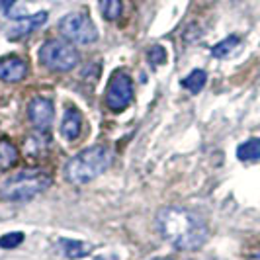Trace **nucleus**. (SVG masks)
<instances>
[{
  "label": "nucleus",
  "instance_id": "nucleus-4",
  "mask_svg": "<svg viewBox=\"0 0 260 260\" xmlns=\"http://www.w3.org/2000/svg\"><path fill=\"white\" fill-rule=\"evenodd\" d=\"M39 61L51 71L65 73L75 69L78 63V53L73 43L61 39H49L39 49Z\"/></svg>",
  "mask_w": 260,
  "mask_h": 260
},
{
  "label": "nucleus",
  "instance_id": "nucleus-21",
  "mask_svg": "<svg viewBox=\"0 0 260 260\" xmlns=\"http://www.w3.org/2000/svg\"><path fill=\"white\" fill-rule=\"evenodd\" d=\"M248 260H260V254H252V256H250Z\"/></svg>",
  "mask_w": 260,
  "mask_h": 260
},
{
  "label": "nucleus",
  "instance_id": "nucleus-8",
  "mask_svg": "<svg viewBox=\"0 0 260 260\" xmlns=\"http://www.w3.org/2000/svg\"><path fill=\"white\" fill-rule=\"evenodd\" d=\"M27 71H29L27 63L16 55H8L0 59V80L4 82H20L26 78Z\"/></svg>",
  "mask_w": 260,
  "mask_h": 260
},
{
  "label": "nucleus",
  "instance_id": "nucleus-1",
  "mask_svg": "<svg viewBox=\"0 0 260 260\" xmlns=\"http://www.w3.org/2000/svg\"><path fill=\"white\" fill-rule=\"evenodd\" d=\"M156 229L178 250H198L208 241V225L190 209L162 208L156 213Z\"/></svg>",
  "mask_w": 260,
  "mask_h": 260
},
{
  "label": "nucleus",
  "instance_id": "nucleus-6",
  "mask_svg": "<svg viewBox=\"0 0 260 260\" xmlns=\"http://www.w3.org/2000/svg\"><path fill=\"white\" fill-rule=\"evenodd\" d=\"M131 100H133V82H131L129 75L125 71H116L108 82L106 106L112 112H121L129 106Z\"/></svg>",
  "mask_w": 260,
  "mask_h": 260
},
{
  "label": "nucleus",
  "instance_id": "nucleus-12",
  "mask_svg": "<svg viewBox=\"0 0 260 260\" xmlns=\"http://www.w3.org/2000/svg\"><path fill=\"white\" fill-rule=\"evenodd\" d=\"M237 158L243 162H252V160H260V139L252 137L245 143L237 147Z\"/></svg>",
  "mask_w": 260,
  "mask_h": 260
},
{
  "label": "nucleus",
  "instance_id": "nucleus-19",
  "mask_svg": "<svg viewBox=\"0 0 260 260\" xmlns=\"http://www.w3.org/2000/svg\"><path fill=\"white\" fill-rule=\"evenodd\" d=\"M147 57H149V63L151 65H162L165 61H167V51H165V47L162 45H155V47H151L149 51H147Z\"/></svg>",
  "mask_w": 260,
  "mask_h": 260
},
{
  "label": "nucleus",
  "instance_id": "nucleus-18",
  "mask_svg": "<svg viewBox=\"0 0 260 260\" xmlns=\"http://www.w3.org/2000/svg\"><path fill=\"white\" fill-rule=\"evenodd\" d=\"M24 243V233L16 231V233H6L0 237V247L2 248H16Z\"/></svg>",
  "mask_w": 260,
  "mask_h": 260
},
{
  "label": "nucleus",
  "instance_id": "nucleus-11",
  "mask_svg": "<svg viewBox=\"0 0 260 260\" xmlns=\"http://www.w3.org/2000/svg\"><path fill=\"white\" fill-rule=\"evenodd\" d=\"M59 245L63 248L67 258H82V256H88L92 252V245L88 243H80V241H71V239H61Z\"/></svg>",
  "mask_w": 260,
  "mask_h": 260
},
{
  "label": "nucleus",
  "instance_id": "nucleus-7",
  "mask_svg": "<svg viewBox=\"0 0 260 260\" xmlns=\"http://www.w3.org/2000/svg\"><path fill=\"white\" fill-rule=\"evenodd\" d=\"M27 117L31 121V125L39 131H45L51 127L53 117H55V110H53V104L47 100V98H34L29 106H27Z\"/></svg>",
  "mask_w": 260,
  "mask_h": 260
},
{
  "label": "nucleus",
  "instance_id": "nucleus-5",
  "mask_svg": "<svg viewBox=\"0 0 260 260\" xmlns=\"http://www.w3.org/2000/svg\"><path fill=\"white\" fill-rule=\"evenodd\" d=\"M59 31L77 45H88L98 39V29L86 12H71L59 22Z\"/></svg>",
  "mask_w": 260,
  "mask_h": 260
},
{
  "label": "nucleus",
  "instance_id": "nucleus-3",
  "mask_svg": "<svg viewBox=\"0 0 260 260\" xmlns=\"http://www.w3.org/2000/svg\"><path fill=\"white\" fill-rule=\"evenodd\" d=\"M51 186V176L41 170H24L0 182V198L8 202H26L45 192Z\"/></svg>",
  "mask_w": 260,
  "mask_h": 260
},
{
  "label": "nucleus",
  "instance_id": "nucleus-22",
  "mask_svg": "<svg viewBox=\"0 0 260 260\" xmlns=\"http://www.w3.org/2000/svg\"><path fill=\"white\" fill-rule=\"evenodd\" d=\"M160 260H169V258H160Z\"/></svg>",
  "mask_w": 260,
  "mask_h": 260
},
{
  "label": "nucleus",
  "instance_id": "nucleus-20",
  "mask_svg": "<svg viewBox=\"0 0 260 260\" xmlns=\"http://www.w3.org/2000/svg\"><path fill=\"white\" fill-rule=\"evenodd\" d=\"M14 4H16V0H0V6H2L4 10H10Z\"/></svg>",
  "mask_w": 260,
  "mask_h": 260
},
{
  "label": "nucleus",
  "instance_id": "nucleus-10",
  "mask_svg": "<svg viewBox=\"0 0 260 260\" xmlns=\"http://www.w3.org/2000/svg\"><path fill=\"white\" fill-rule=\"evenodd\" d=\"M80 112L75 110V108H67L65 110V116H63V121H61V133L63 137L73 141L77 139L78 133H80Z\"/></svg>",
  "mask_w": 260,
  "mask_h": 260
},
{
  "label": "nucleus",
  "instance_id": "nucleus-14",
  "mask_svg": "<svg viewBox=\"0 0 260 260\" xmlns=\"http://www.w3.org/2000/svg\"><path fill=\"white\" fill-rule=\"evenodd\" d=\"M206 82H208V73H206V71H202V69H194V71H192V73L182 80V86L188 92L198 94V92L206 86Z\"/></svg>",
  "mask_w": 260,
  "mask_h": 260
},
{
  "label": "nucleus",
  "instance_id": "nucleus-9",
  "mask_svg": "<svg viewBox=\"0 0 260 260\" xmlns=\"http://www.w3.org/2000/svg\"><path fill=\"white\" fill-rule=\"evenodd\" d=\"M47 22V12H38L34 14V16H29V18H22V20H18L14 27L8 31V38L10 39H20V38H26L29 36L31 31H36L39 26H43Z\"/></svg>",
  "mask_w": 260,
  "mask_h": 260
},
{
  "label": "nucleus",
  "instance_id": "nucleus-13",
  "mask_svg": "<svg viewBox=\"0 0 260 260\" xmlns=\"http://www.w3.org/2000/svg\"><path fill=\"white\" fill-rule=\"evenodd\" d=\"M18 160V149L12 141L8 139H0V172L12 169Z\"/></svg>",
  "mask_w": 260,
  "mask_h": 260
},
{
  "label": "nucleus",
  "instance_id": "nucleus-17",
  "mask_svg": "<svg viewBox=\"0 0 260 260\" xmlns=\"http://www.w3.org/2000/svg\"><path fill=\"white\" fill-rule=\"evenodd\" d=\"M239 36H229V38H225L223 41H219L217 45H213V49H211V55L215 57V59H223V57H227L229 53L233 51L235 47L239 45Z\"/></svg>",
  "mask_w": 260,
  "mask_h": 260
},
{
  "label": "nucleus",
  "instance_id": "nucleus-2",
  "mask_svg": "<svg viewBox=\"0 0 260 260\" xmlns=\"http://www.w3.org/2000/svg\"><path fill=\"white\" fill-rule=\"evenodd\" d=\"M112 165V153L104 145H94L84 151H80L67 162L65 176L71 184H84L96 180L100 174H104Z\"/></svg>",
  "mask_w": 260,
  "mask_h": 260
},
{
  "label": "nucleus",
  "instance_id": "nucleus-23",
  "mask_svg": "<svg viewBox=\"0 0 260 260\" xmlns=\"http://www.w3.org/2000/svg\"><path fill=\"white\" fill-rule=\"evenodd\" d=\"M233 2H237V0H233Z\"/></svg>",
  "mask_w": 260,
  "mask_h": 260
},
{
  "label": "nucleus",
  "instance_id": "nucleus-16",
  "mask_svg": "<svg viewBox=\"0 0 260 260\" xmlns=\"http://www.w3.org/2000/svg\"><path fill=\"white\" fill-rule=\"evenodd\" d=\"M98 8H100V14L104 16V20L114 22L123 12V2L121 0H100Z\"/></svg>",
  "mask_w": 260,
  "mask_h": 260
},
{
  "label": "nucleus",
  "instance_id": "nucleus-15",
  "mask_svg": "<svg viewBox=\"0 0 260 260\" xmlns=\"http://www.w3.org/2000/svg\"><path fill=\"white\" fill-rule=\"evenodd\" d=\"M47 147H49V137L43 133H38L26 141V153L27 156L47 155Z\"/></svg>",
  "mask_w": 260,
  "mask_h": 260
}]
</instances>
